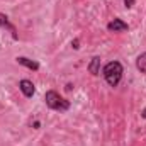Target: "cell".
I'll use <instances>...</instances> for the list:
<instances>
[{"label":"cell","mask_w":146,"mask_h":146,"mask_svg":"<svg viewBox=\"0 0 146 146\" xmlns=\"http://www.w3.org/2000/svg\"><path fill=\"white\" fill-rule=\"evenodd\" d=\"M102 73H104L106 82L109 83L110 87H117L119 82H121V78H122L124 68H122V65H121L119 61H110V63H107V65L104 66Z\"/></svg>","instance_id":"6da1fadb"},{"label":"cell","mask_w":146,"mask_h":146,"mask_svg":"<svg viewBox=\"0 0 146 146\" xmlns=\"http://www.w3.org/2000/svg\"><path fill=\"white\" fill-rule=\"evenodd\" d=\"M44 100H46V106H48L49 109H53V110L65 112V110L70 109V100L63 99V97H61L58 92H54V90H48Z\"/></svg>","instance_id":"7a4b0ae2"},{"label":"cell","mask_w":146,"mask_h":146,"mask_svg":"<svg viewBox=\"0 0 146 146\" xmlns=\"http://www.w3.org/2000/svg\"><path fill=\"white\" fill-rule=\"evenodd\" d=\"M19 88H21V92L29 99V97H33L34 95V92H36V88H34V83L31 82V80H21L19 82Z\"/></svg>","instance_id":"3957f363"},{"label":"cell","mask_w":146,"mask_h":146,"mask_svg":"<svg viewBox=\"0 0 146 146\" xmlns=\"http://www.w3.org/2000/svg\"><path fill=\"white\" fill-rule=\"evenodd\" d=\"M107 29L110 33H124V31H127V24L122 19H114L107 24Z\"/></svg>","instance_id":"277c9868"},{"label":"cell","mask_w":146,"mask_h":146,"mask_svg":"<svg viewBox=\"0 0 146 146\" xmlns=\"http://www.w3.org/2000/svg\"><path fill=\"white\" fill-rule=\"evenodd\" d=\"M0 27H7L9 31H10V34H12V37L17 41L19 39V36H17V29H15V26L9 21V17L5 15V14H0Z\"/></svg>","instance_id":"5b68a950"},{"label":"cell","mask_w":146,"mask_h":146,"mask_svg":"<svg viewBox=\"0 0 146 146\" xmlns=\"http://www.w3.org/2000/svg\"><path fill=\"white\" fill-rule=\"evenodd\" d=\"M15 60H17L19 65H22V66H26V68H29V70H34V72L39 70V63L34 61V60H29V58H26V56H17Z\"/></svg>","instance_id":"8992f818"},{"label":"cell","mask_w":146,"mask_h":146,"mask_svg":"<svg viewBox=\"0 0 146 146\" xmlns=\"http://www.w3.org/2000/svg\"><path fill=\"white\" fill-rule=\"evenodd\" d=\"M88 72L92 75H99L100 73V58L99 56H94L92 61L88 63Z\"/></svg>","instance_id":"52a82bcc"},{"label":"cell","mask_w":146,"mask_h":146,"mask_svg":"<svg viewBox=\"0 0 146 146\" xmlns=\"http://www.w3.org/2000/svg\"><path fill=\"white\" fill-rule=\"evenodd\" d=\"M136 68L141 73L146 75V53H141V54L138 56V60H136Z\"/></svg>","instance_id":"ba28073f"},{"label":"cell","mask_w":146,"mask_h":146,"mask_svg":"<svg viewBox=\"0 0 146 146\" xmlns=\"http://www.w3.org/2000/svg\"><path fill=\"white\" fill-rule=\"evenodd\" d=\"M124 5H126L127 9H131V7L134 5V0H124Z\"/></svg>","instance_id":"9c48e42d"},{"label":"cell","mask_w":146,"mask_h":146,"mask_svg":"<svg viewBox=\"0 0 146 146\" xmlns=\"http://www.w3.org/2000/svg\"><path fill=\"white\" fill-rule=\"evenodd\" d=\"M72 46L75 48V49H78V48H80V42H78V39H75V41H73V42H72Z\"/></svg>","instance_id":"30bf717a"},{"label":"cell","mask_w":146,"mask_h":146,"mask_svg":"<svg viewBox=\"0 0 146 146\" xmlns=\"http://www.w3.org/2000/svg\"><path fill=\"white\" fill-rule=\"evenodd\" d=\"M143 117H146V109H145V110H143Z\"/></svg>","instance_id":"8fae6325"}]
</instances>
